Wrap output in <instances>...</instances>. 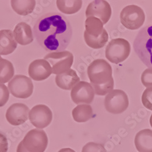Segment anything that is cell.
Instances as JSON below:
<instances>
[{
	"label": "cell",
	"instance_id": "obj_1",
	"mask_svg": "<svg viewBox=\"0 0 152 152\" xmlns=\"http://www.w3.org/2000/svg\"><path fill=\"white\" fill-rule=\"evenodd\" d=\"M39 45L47 52H61L67 49L73 31L69 20L62 14L48 13L38 19L33 28Z\"/></svg>",
	"mask_w": 152,
	"mask_h": 152
},
{
	"label": "cell",
	"instance_id": "obj_2",
	"mask_svg": "<svg viewBox=\"0 0 152 152\" xmlns=\"http://www.w3.org/2000/svg\"><path fill=\"white\" fill-rule=\"evenodd\" d=\"M87 75L96 95L105 96L113 90L114 82L112 69L105 60L93 61L88 66Z\"/></svg>",
	"mask_w": 152,
	"mask_h": 152
},
{
	"label": "cell",
	"instance_id": "obj_3",
	"mask_svg": "<svg viewBox=\"0 0 152 152\" xmlns=\"http://www.w3.org/2000/svg\"><path fill=\"white\" fill-rule=\"evenodd\" d=\"M133 48L144 64L152 68V25L139 31L134 41Z\"/></svg>",
	"mask_w": 152,
	"mask_h": 152
},
{
	"label": "cell",
	"instance_id": "obj_4",
	"mask_svg": "<svg viewBox=\"0 0 152 152\" xmlns=\"http://www.w3.org/2000/svg\"><path fill=\"white\" fill-rule=\"evenodd\" d=\"M131 52L130 43L124 39L118 38L112 40L106 48V58L111 63L118 64L127 58Z\"/></svg>",
	"mask_w": 152,
	"mask_h": 152
},
{
	"label": "cell",
	"instance_id": "obj_5",
	"mask_svg": "<svg viewBox=\"0 0 152 152\" xmlns=\"http://www.w3.org/2000/svg\"><path fill=\"white\" fill-rule=\"evenodd\" d=\"M120 22L123 26L130 30H137L144 23L145 15L140 7L129 5L124 7L120 15Z\"/></svg>",
	"mask_w": 152,
	"mask_h": 152
},
{
	"label": "cell",
	"instance_id": "obj_6",
	"mask_svg": "<svg viewBox=\"0 0 152 152\" xmlns=\"http://www.w3.org/2000/svg\"><path fill=\"white\" fill-rule=\"evenodd\" d=\"M44 59L47 60L52 66L54 74H61L70 69L73 63V55L67 50L61 52L50 53Z\"/></svg>",
	"mask_w": 152,
	"mask_h": 152
},
{
	"label": "cell",
	"instance_id": "obj_7",
	"mask_svg": "<svg viewBox=\"0 0 152 152\" xmlns=\"http://www.w3.org/2000/svg\"><path fill=\"white\" fill-rule=\"evenodd\" d=\"M21 141L28 152H45L48 139L45 131L36 129L28 132Z\"/></svg>",
	"mask_w": 152,
	"mask_h": 152
},
{
	"label": "cell",
	"instance_id": "obj_8",
	"mask_svg": "<svg viewBox=\"0 0 152 152\" xmlns=\"http://www.w3.org/2000/svg\"><path fill=\"white\" fill-rule=\"evenodd\" d=\"M129 106L127 94L120 90H113L105 99V107L107 111L114 115L123 113Z\"/></svg>",
	"mask_w": 152,
	"mask_h": 152
},
{
	"label": "cell",
	"instance_id": "obj_9",
	"mask_svg": "<svg viewBox=\"0 0 152 152\" xmlns=\"http://www.w3.org/2000/svg\"><path fill=\"white\" fill-rule=\"evenodd\" d=\"M10 94L19 99L30 97L34 90L33 83L30 78L23 75H16L8 83Z\"/></svg>",
	"mask_w": 152,
	"mask_h": 152
},
{
	"label": "cell",
	"instance_id": "obj_10",
	"mask_svg": "<svg viewBox=\"0 0 152 152\" xmlns=\"http://www.w3.org/2000/svg\"><path fill=\"white\" fill-rule=\"evenodd\" d=\"M71 98L77 105L91 104L94 99L95 91L91 83L81 81L72 89Z\"/></svg>",
	"mask_w": 152,
	"mask_h": 152
},
{
	"label": "cell",
	"instance_id": "obj_11",
	"mask_svg": "<svg viewBox=\"0 0 152 152\" xmlns=\"http://www.w3.org/2000/svg\"><path fill=\"white\" fill-rule=\"evenodd\" d=\"M28 118L35 127L42 129L52 122L53 113L46 105H37L30 111Z\"/></svg>",
	"mask_w": 152,
	"mask_h": 152
},
{
	"label": "cell",
	"instance_id": "obj_12",
	"mask_svg": "<svg viewBox=\"0 0 152 152\" xmlns=\"http://www.w3.org/2000/svg\"><path fill=\"white\" fill-rule=\"evenodd\" d=\"M111 14V7L106 0H94L88 5L86 10L87 18L89 17H97L103 22V24L108 22Z\"/></svg>",
	"mask_w": 152,
	"mask_h": 152
},
{
	"label": "cell",
	"instance_id": "obj_13",
	"mask_svg": "<svg viewBox=\"0 0 152 152\" xmlns=\"http://www.w3.org/2000/svg\"><path fill=\"white\" fill-rule=\"evenodd\" d=\"M30 109L24 104L15 103L10 105L6 113L7 122L14 126L21 125L26 122L29 116Z\"/></svg>",
	"mask_w": 152,
	"mask_h": 152
},
{
	"label": "cell",
	"instance_id": "obj_14",
	"mask_svg": "<svg viewBox=\"0 0 152 152\" xmlns=\"http://www.w3.org/2000/svg\"><path fill=\"white\" fill-rule=\"evenodd\" d=\"M53 73L49 63L45 59H37L30 63L28 74L35 81H42L48 79Z\"/></svg>",
	"mask_w": 152,
	"mask_h": 152
},
{
	"label": "cell",
	"instance_id": "obj_15",
	"mask_svg": "<svg viewBox=\"0 0 152 152\" xmlns=\"http://www.w3.org/2000/svg\"><path fill=\"white\" fill-rule=\"evenodd\" d=\"M17 47L14 32L10 30L0 31V55L7 56L13 53Z\"/></svg>",
	"mask_w": 152,
	"mask_h": 152
},
{
	"label": "cell",
	"instance_id": "obj_16",
	"mask_svg": "<svg viewBox=\"0 0 152 152\" xmlns=\"http://www.w3.org/2000/svg\"><path fill=\"white\" fill-rule=\"evenodd\" d=\"M14 35L16 42L22 46L30 45L34 40L32 29L29 24L24 22L19 23L16 25Z\"/></svg>",
	"mask_w": 152,
	"mask_h": 152
},
{
	"label": "cell",
	"instance_id": "obj_17",
	"mask_svg": "<svg viewBox=\"0 0 152 152\" xmlns=\"http://www.w3.org/2000/svg\"><path fill=\"white\" fill-rule=\"evenodd\" d=\"M55 82L58 87L64 90H70L80 82V79L75 70L69 69L67 72L56 75Z\"/></svg>",
	"mask_w": 152,
	"mask_h": 152
},
{
	"label": "cell",
	"instance_id": "obj_18",
	"mask_svg": "<svg viewBox=\"0 0 152 152\" xmlns=\"http://www.w3.org/2000/svg\"><path fill=\"white\" fill-rule=\"evenodd\" d=\"M134 144L139 152H152V130L139 131L135 136Z\"/></svg>",
	"mask_w": 152,
	"mask_h": 152
},
{
	"label": "cell",
	"instance_id": "obj_19",
	"mask_svg": "<svg viewBox=\"0 0 152 152\" xmlns=\"http://www.w3.org/2000/svg\"><path fill=\"white\" fill-rule=\"evenodd\" d=\"M10 3L17 14L26 16L32 13L35 6V0H11Z\"/></svg>",
	"mask_w": 152,
	"mask_h": 152
},
{
	"label": "cell",
	"instance_id": "obj_20",
	"mask_svg": "<svg viewBox=\"0 0 152 152\" xmlns=\"http://www.w3.org/2000/svg\"><path fill=\"white\" fill-rule=\"evenodd\" d=\"M93 110L89 104H80L72 110V116L74 121L79 123L86 122L93 116Z\"/></svg>",
	"mask_w": 152,
	"mask_h": 152
},
{
	"label": "cell",
	"instance_id": "obj_21",
	"mask_svg": "<svg viewBox=\"0 0 152 152\" xmlns=\"http://www.w3.org/2000/svg\"><path fill=\"white\" fill-rule=\"evenodd\" d=\"M82 4V0H56L59 10L67 15L77 13L81 9Z\"/></svg>",
	"mask_w": 152,
	"mask_h": 152
},
{
	"label": "cell",
	"instance_id": "obj_22",
	"mask_svg": "<svg viewBox=\"0 0 152 152\" xmlns=\"http://www.w3.org/2000/svg\"><path fill=\"white\" fill-rule=\"evenodd\" d=\"M103 25V22L97 17H87L85 21V31L91 36L98 37L105 29Z\"/></svg>",
	"mask_w": 152,
	"mask_h": 152
},
{
	"label": "cell",
	"instance_id": "obj_23",
	"mask_svg": "<svg viewBox=\"0 0 152 152\" xmlns=\"http://www.w3.org/2000/svg\"><path fill=\"white\" fill-rule=\"evenodd\" d=\"M84 40L88 46L93 49H100L102 48L107 43L109 36L106 29L98 37H92L89 35L86 31L84 32Z\"/></svg>",
	"mask_w": 152,
	"mask_h": 152
},
{
	"label": "cell",
	"instance_id": "obj_24",
	"mask_svg": "<svg viewBox=\"0 0 152 152\" xmlns=\"http://www.w3.org/2000/svg\"><path fill=\"white\" fill-rule=\"evenodd\" d=\"M14 68L12 63L4 58H0V83L9 82L14 75Z\"/></svg>",
	"mask_w": 152,
	"mask_h": 152
},
{
	"label": "cell",
	"instance_id": "obj_25",
	"mask_svg": "<svg viewBox=\"0 0 152 152\" xmlns=\"http://www.w3.org/2000/svg\"><path fill=\"white\" fill-rule=\"evenodd\" d=\"M81 152H107L104 146L98 143L90 142L87 143L82 149Z\"/></svg>",
	"mask_w": 152,
	"mask_h": 152
},
{
	"label": "cell",
	"instance_id": "obj_26",
	"mask_svg": "<svg viewBox=\"0 0 152 152\" xmlns=\"http://www.w3.org/2000/svg\"><path fill=\"white\" fill-rule=\"evenodd\" d=\"M142 102L144 106L152 111V87L147 88L142 96Z\"/></svg>",
	"mask_w": 152,
	"mask_h": 152
},
{
	"label": "cell",
	"instance_id": "obj_27",
	"mask_svg": "<svg viewBox=\"0 0 152 152\" xmlns=\"http://www.w3.org/2000/svg\"><path fill=\"white\" fill-rule=\"evenodd\" d=\"M9 99L8 88L3 83H0V107L6 105Z\"/></svg>",
	"mask_w": 152,
	"mask_h": 152
},
{
	"label": "cell",
	"instance_id": "obj_28",
	"mask_svg": "<svg viewBox=\"0 0 152 152\" xmlns=\"http://www.w3.org/2000/svg\"><path fill=\"white\" fill-rule=\"evenodd\" d=\"M141 82L146 88L152 87V68L146 69L141 75Z\"/></svg>",
	"mask_w": 152,
	"mask_h": 152
},
{
	"label": "cell",
	"instance_id": "obj_29",
	"mask_svg": "<svg viewBox=\"0 0 152 152\" xmlns=\"http://www.w3.org/2000/svg\"><path fill=\"white\" fill-rule=\"evenodd\" d=\"M9 148L6 136L0 132V152H7Z\"/></svg>",
	"mask_w": 152,
	"mask_h": 152
},
{
	"label": "cell",
	"instance_id": "obj_30",
	"mask_svg": "<svg viewBox=\"0 0 152 152\" xmlns=\"http://www.w3.org/2000/svg\"><path fill=\"white\" fill-rule=\"evenodd\" d=\"M17 152H28L23 146L22 141H21L17 146Z\"/></svg>",
	"mask_w": 152,
	"mask_h": 152
},
{
	"label": "cell",
	"instance_id": "obj_31",
	"mask_svg": "<svg viewBox=\"0 0 152 152\" xmlns=\"http://www.w3.org/2000/svg\"><path fill=\"white\" fill-rule=\"evenodd\" d=\"M58 152H76V151L70 148H64L61 149Z\"/></svg>",
	"mask_w": 152,
	"mask_h": 152
},
{
	"label": "cell",
	"instance_id": "obj_32",
	"mask_svg": "<svg viewBox=\"0 0 152 152\" xmlns=\"http://www.w3.org/2000/svg\"><path fill=\"white\" fill-rule=\"evenodd\" d=\"M150 125L152 127V115H151L150 116Z\"/></svg>",
	"mask_w": 152,
	"mask_h": 152
},
{
	"label": "cell",
	"instance_id": "obj_33",
	"mask_svg": "<svg viewBox=\"0 0 152 152\" xmlns=\"http://www.w3.org/2000/svg\"><path fill=\"white\" fill-rule=\"evenodd\" d=\"M2 57H1V55H0V58H1Z\"/></svg>",
	"mask_w": 152,
	"mask_h": 152
}]
</instances>
